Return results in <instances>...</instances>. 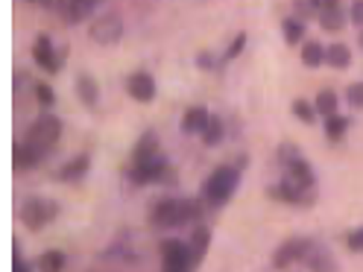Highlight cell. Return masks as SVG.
Returning <instances> with one entry per match:
<instances>
[{"mask_svg": "<svg viewBox=\"0 0 363 272\" xmlns=\"http://www.w3.org/2000/svg\"><path fill=\"white\" fill-rule=\"evenodd\" d=\"M305 67H323L325 64V44L320 41H302V53H299Z\"/></svg>", "mask_w": 363, "mask_h": 272, "instance_id": "obj_23", "label": "cell"}, {"mask_svg": "<svg viewBox=\"0 0 363 272\" xmlns=\"http://www.w3.org/2000/svg\"><path fill=\"white\" fill-rule=\"evenodd\" d=\"M208 118H211V111L206 106H191L185 115H182V132L185 135H199L202 129H206Z\"/></svg>", "mask_w": 363, "mask_h": 272, "instance_id": "obj_16", "label": "cell"}, {"mask_svg": "<svg viewBox=\"0 0 363 272\" xmlns=\"http://www.w3.org/2000/svg\"><path fill=\"white\" fill-rule=\"evenodd\" d=\"M313 249V243L308 237H290L279 246V252L272 255V266L276 269H287L290 264H302L308 258V252Z\"/></svg>", "mask_w": 363, "mask_h": 272, "instance_id": "obj_8", "label": "cell"}, {"mask_svg": "<svg viewBox=\"0 0 363 272\" xmlns=\"http://www.w3.org/2000/svg\"><path fill=\"white\" fill-rule=\"evenodd\" d=\"M126 94L135 100V103H152L155 100V79L147 74V71H135L126 76Z\"/></svg>", "mask_w": 363, "mask_h": 272, "instance_id": "obj_11", "label": "cell"}, {"mask_svg": "<svg viewBox=\"0 0 363 272\" xmlns=\"http://www.w3.org/2000/svg\"><path fill=\"white\" fill-rule=\"evenodd\" d=\"M202 199H188V196H164L152 208L150 220L158 229H182L188 222H196L202 217Z\"/></svg>", "mask_w": 363, "mask_h": 272, "instance_id": "obj_1", "label": "cell"}, {"mask_svg": "<svg viewBox=\"0 0 363 272\" xmlns=\"http://www.w3.org/2000/svg\"><path fill=\"white\" fill-rule=\"evenodd\" d=\"M349 21L354 27H363V0H354V4L349 6Z\"/></svg>", "mask_w": 363, "mask_h": 272, "instance_id": "obj_34", "label": "cell"}, {"mask_svg": "<svg viewBox=\"0 0 363 272\" xmlns=\"http://www.w3.org/2000/svg\"><path fill=\"white\" fill-rule=\"evenodd\" d=\"M91 170V155L88 152H79V155H74L71 162H67L62 170H59V181H67V185H74V181H79V178H85V173Z\"/></svg>", "mask_w": 363, "mask_h": 272, "instance_id": "obj_13", "label": "cell"}, {"mask_svg": "<svg viewBox=\"0 0 363 272\" xmlns=\"http://www.w3.org/2000/svg\"><path fill=\"white\" fill-rule=\"evenodd\" d=\"M290 111H293V118H299V123H305V126H313L316 123V108H313V103H308V100H293V106H290Z\"/></svg>", "mask_w": 363, "mask_h": 272, "instance_id": "obj_27", "label": "cell"}, {"mask_svg": "<svg viewBox=\"0 0 363 272\" xmlns=\"http://www.w3.org/2000/svg\"><path fill=\"white\" fill-rule=\"evenodd\" d=\"M33 4H35V0H33Z\"/></svg>", "mask_w": 363, "mask_h": 272, "instance_id": "obj_40", "label": "cell"}, {"mask_svg": "<svg viewBox=\"0 0 363 272\" xmlns=\"http://www.w3.org/2000/svg\"><path fill=\"white\" fill-rule=\"evenodd\" d=\"M129 178L132 185H162V181H173V167L158 155L152 162L129 164Z\"/></svg>", "mask_w": 363, "mask_h": 272, "instance_id": "obj_5", "label": "cell"}, {"mask_svg": "<svg viewBox=\"0 0 363 272\" xmlns=\"http://www.w3.org/2000/svg\"><path fill=\"white\" fill-rule=\"evenodd\" d=\"M65 264H67V258H65V252H44L41 258H38V269H44V272H59V269H65Z\"/></svg>", "mask_w": 363, "mask_h": 272, "instance_id": "obj_28", "label": "cell"}, {"mask_svg": "<svg viewBox=\"0 0 363 272\" xmlns=\"http://www.w3.org/2000/svg\"><path fill=\"white\" fill-rule=\"evenodd\" d=\"M35 100L44 106V108H50L56 103V94H53V88L48 82H35Z\"/></svg>", "mask_w": 363, "mask_h": 272, "instance_id": "obj_31", "label": "cell"}, {"mask_svg": "<svg viewBox=\"0 0 363 272\" xmlns=\"http://www.w3.org/2000/svg\"><path fill=\"white\" fill-rule=\"evenodd\" d=\"M211 64H214V59L208 53H199L196 56V67H211Z\"/></svg>", "mask_w": 363, "mask_h": 272, "instance_id": "obj_37", "label": "cell"}, {"mask_svg": "<svg viewBox=\"0 0 363 272\" xmlns=\"http://www.w3.org/2000/svg\"><path fill=\"white\" fill-rule=\"evenodd\" d=\"M44 158H48V152L38 149V147H33V144H27V141H21V144L15 147V167H21V170H30V167L41 164Z\"/></svg>", "mask_w": 363, "mask_h": 272, "instance_id": "obj_19", "label": "cell"}, {"mask_svg": "<svg viewBox=\"0 0 363 272\" xmlns=\"http://www.w3.org/2000/svg\"><path fill=\"white\" fill-rule=\"evenodd\" d=\"M313 108H316V115H320V118L334 115V111L340 108V97H337V91H331V88L320 91V94H316V100H313Z\"/></svg>", "mask_w": 363, "mask_h": 272, "instance_id": "obj_26", "label": "cell"}, {"mask_svg": "<svg viewBox=\"0 0 363 272\" xmlns=\"http://www.w3.org/2000/svg\"><path fill=\"white\" fill-rule=\"evenodd\" d=\"M188 249H191L194 264H202V258H206L208 249H211V229H208V225H196L191 240H188Z\"/></svg>", "mask_w": 363, "mask_h": 272, "instance_id": "obj_17", "label": "cell"}, {"mask_svg": "<svg viewBox=\"0 0 363 272\" xmlns=\"http://www.w3.org/2000/svg\"><path fill=\"white\" fill-rule=\"evenodd\" d=\"M246 41H249V35L246 33H238L235 38H232V44H229V47H225V53H223V59L225 62H235L240 53H243V47H246Z\"/></svg>", "mask_w": 363, "mask_h": 272, "instance_id": "obj_30", "label": "cell"}, {"mask_svg": "<svg viewBox=\"0 0 363 272\" xmlns=\"http://www.w3.org/2000/svg\"><path fill=\"white\" fill-rule=\"evenodd\" d=\"M59 138H62V120L56 115H38L33 120V126L27 129V135H24L27 144H33L44 152H50L59 144Z\"/></svg>", "mask_w": 363, "mask_h": 272, "instance_id": "obj_4", "label": "cell"}, {"mask_svg": "<svg viewBox=\"0 0 363 272\" xmlns=\"http://www.w3.org/2000/svg\"><path fill=\"white\" fill-rule=\"evenodd\" d=\"M74 91H77L79 103L88 106V108H94L97 100H100V85H97V79L91 76V74H79L77 82H74Z\"/></svg>", "mask_w": 363, "mask_h": 272, "instance_id": "obj_15", "label": "cell"}, {"mask_svg": "<svg viewBox=\"0 0 363 272\" xmlns=\"http://www.w3.org/2000/svg\"><path fill=\"white\" fill-rule=\"evenodd\" d=\"M346 103L352 108H363V82H352L346 88Z\"/></svg>", "mask_w": 363, "mask_h": 272, "instance_id": "obj_32", "label": "cell"}, {"mask_svg": "<svg viewBox=\"0 0 363 272\" xmlns=\"http://www.w3.org/2000/svg\"><path fill=\"white\" fill-rule=\"evenodd\" d=\"M349 126H352V120L349 118H343V115H328L325 118V123H323V132H325V138L331 141V144H340L346 138V132H349Z\"/></svg>", "mask_w": 363, "mask_h": 272, "instance_id": "obj_21", "label": "cell"}, {"mask_svg": "<svg viewBox=\"0 0 363 272\" xmlns=\"http://www.w3.org/2000/svg\"><path fill=\"white\" fill-rule=\"evenodd\" d=\"M59 217V202L48 199V196H30L24 205H21V222L27 225L30 232H41Z\"/></svg>", "mask_w": 363, "mask_h": 272, "instance_id": "obj_3", "label": "cell"}, {"mask_svg": "<svg viewBox=\"0 0 363 272\" xmlns=\"http://www.w3.org/2000/svg\"><path fill=\"white\" fill-rule=\"evenodd\" d=\"M325 64L334 67V71H346L352 64V50L346 44H331V47H325Z\"/></svg>", "mask_w": 363, "mask_h": 272, "instance_id": "obj_24", "label": "cell"}, {"mask_svg": "<svg viewBox=\"0 0 363 272\" xmlns=\"http://www.w3.org/2000/svg\"><path fill=\"white\" fill-rule=\"evenodd\" d=\"M305 261H308V266H311V269H334L331 255H328V252H323V249H316V246L308 252V258H305Z\"/></svg>", "mask_w": 363, "mask_h": 272, "instance_id": "obj_29", "label": "cell"}, {"mask_svg": "<svg viewBox=\"0 0 363 272\" xmlns=\"http://www.w3.org/2000/svg\"><path fill=\"white\" fill-rule=\"evenodd\" d=\"M194 258L185 240H162V269L164 272H188L194 269Z\"/></svg>", "mask_w": 363, "mask_h": 272, "instance_id": "obj_7", "label": "cell"}, {"mask_svg": "<svg viewBox=\"0 0 363 272\" xmlns=\"http://www.w3.org/2000/svg\"><path fill=\"white\" fill-rule=\"evenodd\" d=\"M357 47L363 50V27H360V33H357Z\"/></svg>", "mask_w": 363, "mask_h": 272, "instance_id": "obj_39", "label": "cell"}, {"mask_svg": "<svg viewBox=\"0 0 363 272\" xmlns=\"http://www.w3.org/2000/svg\"><path fill=\"white\" fill-rule=\"evenodd\" d=\"M33 62L41 67V71H48V74H59V67L65 64V56L53 47V41L48 35H38L33 41Z\"/></svg>", "mask_w": 363, "mask_h": 272, "instance_id": "obj_10", "label": "cell"}, {"mask_svg": "<svg viewBox=\"0 0 363 272\" xmlns=\"http://www.w3.org/2000/svg\"><path fill=\"white\" fill-rule=\"evenodd\" d=\"M240 188V167L235 164H220L211 170V176L202 181V202H206L208 208H223L225 202H229Z\"/></svg>", "mask_w": 363, "mask_h": 272, "instance_id": "obj_2", "label": "cell"}, {"mask_svg": "<svg viewBox=\"0 0 363 272\" xmlns=\"http://www.w3.org/2000/svg\"><path fill=\"white\" fill-rule=\"evenodd\" d=\"M296 155H302L296 147H293V144H281V149H279V158H281V164L284 162H290V158H296Z\"/></svg>", "mask_w": 363, "mask_h": 272, "instance_id": "obj_35", "label": "cell"}, {"mask_svg": "<svg viewBox=\"0 0 363 272\" xmlns=\"http://www.w3.org/2000/svg\"><path fill=\"white\" fill-rule=\"evenodd\" d=\"M162 152H158V135L155 132H144L138 144L132 147V164H141V162H152V158H158Z\"/></svg>", "mask_w": 363, "mask_h": 272, "instance_id": "obj_14", "label": "cell"}, {"mask_svg": "<svg viewBox=\"0 0 363 272\" xmlns=\"http://www.w3.org/2000/svg\"><path fill=\"white\" fill-rule=\"evenodd\" d=\"M199 138H202V144H206V147H220V141L225 138V123H223V118L211 115L208 123H206V129L199 132Z\"/></svg>", "mask_w": 363, "mask_h": 272, "instance_id": "obj_25", "label": "cell"}, {"mask_svg": "<svg viewBox=\"0 0 363 272\" xmlns=\"http://www.w3.org/2000/svg\"><path fill=\"white\" fill-rule=\"evenodd\" d=\"M346 246L352 249V252L363 255V225H360V229H354V232H349V234H346Z\"/></svg>", "mask_w": 363, "mask_h": 272, "instance_id": "obj_33", "label": "cell"}, {"mask_svg": "<svg viewBox=\"0 0 363 272\" xmlns=\"http://www.w3.org/2000/svg\"><path fill=\"white\" fill-rule=\"evenodd\" d=\"M308 191H299V188H293V185H287V181H281V185H276V188H267V196L269 199H276V202H284V205H308L311 202V196H305Z\"/></svg>", "mask_w": 363, "mask_h": 272, "instance_id": "obj_12", "label": "cell"}, {"mask_svg": "<svg viewBox=\"0 0 363 272\" xmlns=\"http://www.w3.org/2000/svg\"><path fill=\"white\" fill-rule=\"evenodd\" d=\"M281 181H287V185L311 193L313 185H316V173H313V167L305 162L302 155H296V158H290V162H284V178Z\"/></svg>", "mask_w": 363, "mask_h": 272, "instance_id": "obj_9", "label": "cell"}, {"mask_svg": "<svg viewBox=\"0 0 363 272\" xmlns=\"http://www.w3.org/2000/svg\"><path fill=\"white\" fill-rule=\"evenodd\" d=\"M88 35L94 44H100V47H115V44H121V38H123V18L118 12H106L91 24Z\"/></svg>", "mask_w": 363, "mask_h": 272, "instance_id": "obj_6", "label": "cell"}, {"mask_svg": "<svg viewBox=\"0 0 363 272\" xmlns=\"http://www.w3.org/2000/svg\"><path fill=\"white\" fill-rule=\"evenodd\" d=\"M316 21H320V27L325 33H340V30H343V24L349 21V15L343 12V6H331V9L316 12Z\"/></svg>", "mask_w": 363, "mask_h": 272, "instance_id": "obj_20", "label": "cell"}, {"mask_svg": "<svg viewBox=\"0 0 363 272\" xmlns=\"http://www.w3.org/2000/svg\"><path fill=\"white\" fill-rule=\"evenodd\" d=\"M313 9L320 12V9H331V6H340V0H311Z\"/></svg>", "mask_w": 363, "mask_h": 272, "instance_id": "obj_36", "label": "cell"}, {"mask_svg": "<svg viewBox=\"0 0 363 272\" xmlns=\"http://www.w3.org/2000/svg\"><path fill=\"white\" fill-rule=\"evenodd\" d=\"M35 4H41L44 9H53V6H62L65 0H35Z\"/></svg>", "mask_w": 363, "mask_h": 272, "instance_id": "obj_38", "label": "cell"}, {"mask_svg": "<svg viewBox=\"0 0 363 272\" xmlns=\"http://www.w3.org/2000/svg\"><path fill=\"white\" fill-rule=\"evenodd\" d=\"M281 35H284V44H290V47H296V44L305 41V21L302 18H284L281 21Z\"/></svg>", "mask_w": 363, "mask_h": 272, "instance_id": "obj_22", "label": "cell"}, {"mask_svg": "<svg viewBox=\"0 0 363 272\" xmlns=\"http://www.w3.org/2000/svg\"><path fill=\"white\" fill-rule=\"evenodd\" d=\"M100 4H103V0H65L67 21H71V24H82V21H88L91 15L97 12Z\"/></svg>", "mask_w": 363, "mask_h": 272, "instance_id": "obj_18", "label": "cell"}]
</instances>
